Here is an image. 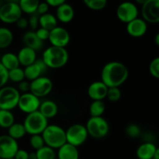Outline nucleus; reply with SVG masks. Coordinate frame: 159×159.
<instances>
[{
	"label": "nucleus",
	"instance_id": "0eeeda50",
	"mask_svg": "<svg viewBox=\"0 0 159 159\" xmlns=\"http://www.w3.org/2000/svg\"><path fill=\"white\" fill-rule=\"evenodd\" d=\"M66 131L67 143L75 147H79L86 141L89 134L85 125L75 124L70 126Z\"/></svg>",
	"mask_w": 159,
	"mask_h": 159
},
{
	"label": "nucleus",
	"instance_id": "f03ea898",
	"mask_svg": "<svg viewBox=\"0 0 159 159\" xmlns=\"http://www.w3.org/2000/svg\"><path fill=\"white\" fill-rule=\"evenodd\" d=\"M68 58V52L65 48L51 46L43 51L41 59L48 68L57 69L65 66Z\"/></svg>",
	"mask_w": 159,
	"mask_h": 159
},
{
	"label": "nucleus",
	"instance_id": "f3484780",
	"mask_svg": "<svg viewBox=\"0 0 159 159\" xmlns=\"http://www.w3.org/2000/svg\"><path fill=\"white\" fill-rule=\"evenodd\" d=\"M108 87L102 81H96L89 85L88 95L90 99L94 100H103L107 97Z\"/></svg>",
	"mask_w": 159,
	"mask_h": 159
},
{
	"label": "nucleus",
	"instance_id": "f8f14e48",
	"mask_svg": "<svg viewBox=\"0 0 159 159\" xmlns=\"http://www.w3.org/2000/svg\"><path fill=\"white\" fill-rule=\"evenodd\" d=\"M116 16L123 23H130L138 18V7L131 2H124L120 3L116 9Z\"/></svg>",
	"mask_w": 159,
	"mask_h": 159
},
{
	"label": "nucleus",
	"instance_id": "7c9ffc66",
	"mask_svg": "<svg viewBox=\"0 0 159 159\" xmlns=\"http://www.w3.org/2000/svg\"><path fill=\"white\" fill-rule=\"evenodd\" d=\"M37 159H56L57 153L55 150L45 145L39 150L36 151Z\"/></svg>",
	"mask_w": 159,
	"mask_h": 159
},
{
	"label": "nucleus",
	"instance_id": "4468645a",
	"mask_svg": "<svg viewBox=\"0 0 159 159\" xmlns=\"http://www.w3.org/2000/svg\"><path fill=\"white\" fill-rule=\"evenodd\" d=\"M141 14L147 23H159V0H148L142 6Z\"/></svg>",
	"mask_w": 159,
	"mask_h": 159
},
{
	"label": "nucleus",
	"instance_id": "e433bc0d",
	"mask_svg": "<svg viewBox=\"0 0 159 159\" xmlns=\"http://www.w3.org/2000/svg\"><path fill=\"white\" fill-rule=\"evenodd\" d=\"M149 71L153 77L159 79V57H155L149 65Z\"/></svg>",
	"mask_w": 159,
	"mask_h": 159
},
{
	"label": "nucleus",
	"instance_id": "4c0bfd02",
	"mask_svg": "<svg viewBox=\"0 0 159 159\" xmlns=\"http://www.w3.org/2000/svg\"><path fill=\"white\" fill-rule=\"evenodd\" d=\"M9 80V71L0 62V89L4 87Z\"/></svg>",
	"mask_w": 159,
	"mask_h": 159
},
{
	"label": "nucleus",
	"instance_id": "c9c22d12",
	"mask_svg": "<svg viewBox=\"0 0 159 159\" xmlns=\"http://www.w3.org/2000/svg\"><path fill=\"white\" fill-rule=\"evenodd\" d=\"M110 102H117L121 98V92L118 87H110L108 88L107 97Z\"/></svg>",
	"mask_w": 159,
	"mask_h": 159
},
{
	"label": "nucleus",
	"instance_id": "bb28decb",
	"mask_svg": "<svg viewBox=\"0 0 159 159\" xmlns=\"http://www.w3.org/2000/svg\"><path fill=\"white\" fill-rule=\"evenodd\" d=\"M13 40V34L6 27H0V49L10 46Z\"/></svg>",
	"mask_w": 159,
	"mask_h": 159
},
{
	"label": "nucleus",
	"instance_id": "4be33fe9",
	"mask_svg": "<svg viewBox=\"0 0 159 159\" xmlns=\"http://www.w3.org/2000/svg\"><path fill=\"white\" fill-rule=\"evenodd\" d=\"M38 111L48 120L54 117L57 114L58 107L56 102L52 100H44L40 102Z\"/></svg>",
	"mask_w": 159,
	"mask_h": 159
},
{
	"label": "nucleus",
	"instance_id": "f257e3e1",
	"mask_svg": "<svg viewBox=\"0 0 159 159\" xmlns=\"http://www.w3.org/2000/svg\"><path fill=\"white\" fill-rule=\"evenodd\" d=\"M128 76V68L125 65L116 61L106 64L101 71V81L108 88H119L127 81Z\"/></svg>",
	"mask_w": 159,
	"mask_h": 159
},
{
	"label": "nucleus",
	"instance_id": "393cba45",
	"mask_svg": "<svg viewBox=\"0 0 159 159\" xmlns=\"http://www.w3.org/2000/svg\"><path fill=\"white\" fill-rule=\"evenodd\" d=\"M39 26L48 31L52 30L57 26V20L51 13H46L39 17Z\"/></svg>",
	"mask_w": 159,
	"mask_h": 159
},
{
	"label": "nucleus",
	"instance_id": "49530a36",
	"mask_svg": "<svg viewBox=\"0 0 159 159\" xmlns=\"http://www.w3.org/2000/svg\"><path fill=\"white\" fill-rule=\"evenodd\" d=\"M29 159H37L36 152H32L29 153Z\"/></svg>",
	"mask_w": 159,
	"mask_h": 159
},
{
	"label": "nucleus",
	"instance_id": "dca6fc26",
	"mask_svg": "<svg viewBox=\"0 0 159 159\" xmlns=\"http://www.w3.org/2000/svg\"><path fill=\"white\" fill-rule=\"evenodd\" d=\"M126 30L127 34L131 37L135 38L141 37L146 34L148 30L147 22L144 21L143 19L138 17L130 23H127Z\"/></svg>",
	"mask_w": 159,
	"mask_h": 159
},
{
	"label": "nucleus",
	"instance_id": "5fc2aeb1",
	"mask_svg": "<svg viewBox=\"0 0 159 159\" xmlns=\"http://www.w3.org/2000/svg\"><path fill=\"white\" fill-rule=\"evenodd\" d=\"M0 159H1V158H0Z\"/></svg>",
	"mask_w": 159,
	"mask_h": 159
},
{
	"label": "nucleus",
	"instance_id": "c85d7f7f",
	"mask_svg": "<svg viewBox=\"0 0 159 159\" xmlns=\"http://www.w3.org/2000/svg\"><path fill=\"white\" fill-rule=\"evenodd\" d=\"M15 123V118L12 113L9 110H0V127L9 128Z\"/></svg>",
	"mask_w": 159,
	"mask_h": 159
},
{
	"label": "nucleus",
	"instance_id": "3c124183",
	"mask_svg": "<svg viewBox=\"0 0 159 159\" xmlns=\"http://www.w3.org/2000/svg\"><path fill=\"white\" fill-rule=\"evenodd\" d=\"M8 2H14V3H17V4H19L20 0H8Z\"/></svg>",
	"mask_w": 159,
	"mask_h": 159
},
{
	"label": "nucleus",
	"instance_id": "2f4dec72",
	"mask_svg": "<svg viewBox=\"0 0 159 159\" xmlns=\"http://www.w3.org/2000/svg\"><path fill=\"white\" fill-rule=\"evenodd\" d=\"M25 79L24 70L22 68H16L9 71V80L13 82L20 83V82Z\"/></svg>",
	"mask_w": 159,
	"mask_h": 159
},
{
	"label": "nucleus",
	"instance_id": "72a5a7b5",
	"mask_svg": "<svg viewBox=\"0 0 159 159\" xmlns=\"http://www.w3.org/2000/svg\"><path fill=\"white\" fill-rule=\"evenodd\" d=\"M30 144L31 148L35 150V152L43 148V146H45L44 141H43V137H42L41 134L30 135Z\"/></svg>",
	"mask_w": 159,
	"mask_h": 159
},
{
	"label": "nucleus",
	"instance_id": "aec40b11",
	"mask_svg": "<svg viewBox=\"0 0 159 159\" xmlns=\"http://www.w3.org/2000/svg\"><path fill=\"white\" fill-rule=\"evenodd\" d=\"M23 42L25 47L31 48L35 51H40L43 46V42L37 37L35 31H27L23 36Z\"/></svg>",
	"mask_w": 159,
	"mask_h": 159
},
{
	"label": "nucleus",
	"instance_id": "37998d69",
	"mask_svg": "<svg viewBox=\"0 0 159 159\" xmlns=\"http://www.w3.org/2000/svg\"><path fill=\"white\" fill-rule=\"evenodd\" d=\"M15 159H29V152H26V150L23 149H20L17 151L16 153L15 156H14Z\"/></svg>",
	"mask_w": 159,
	"mask_h": 159
},
{
	"label": "nucleus",
	"instance_id": "412c9836",
	"mask_svg": "<svg viewBox=\"0 0 159 159\" xmlns=\"http://www.w3.org/2000/svg\"><path fill=\"white\" fill-rule=\"evenodd\" d=\"M57 159H79L78 148L66 143L57 149Z\"/></svg>",
	"mask_w": 159,
	"mask_h": 159
},
{
	"label": "nucleus",
	"instance_id": "39448f33",
	"mask_svg": "<svg viewBox=\"0 0 159 159\" xmlns=\"http://www.w3.org/2000/svg\"><path fill=\"white\" fill-rule=\"evenodd\" d=\"M85 127L88 131L89 136H91L95 139L105 138L110 131L108 122L102 116H91L87 121Z\"/></svg>",
	"mask_w": 159,
	"mask_h": 159
},
{
	"label": "nucleus",
	"instance_id": "20e7f679",
	"mask_svg": "<svg viewBox=\"0 0 159 159\" xmlns=\"http://www.w3.org/2000/svg\"><path fill=\"white\" fill-rule=\"evenodd\" d=\"M23 124L28 134H41L48 127V120L37 110L26 115Z\"/></svg>",
	"mask_w": 159,
	"mask_h": 159
},
{
	"label": "nucleus",
	"instance_id": "473e14b6",
	"mask_svg": "<svg viewBox=\"0 0 159 159\" xmlns=\"http://www.w3.org/2000/svg\"><path fill=\"white\" fill-rule=\"evenodd\" d=\"M83 2L88 8L92 10H102L106 7L107 0H83Z\"/></svg>",
	"mask_w": 159,
	"mask_h": 159
},
{
	"label": "nucleus",
	"instance_id": "9b49d317",
	"mask_svg": "<svg viewBox=\"0 0 159 159\" xmlns=\"http://www.w3.org/2000/svg\"><path fill=\"white\" fill-rule=\"evenodd\" d=\"M40 102H41L38 97L29 92V93L20 94L17 107L23 113L29 114L39 110Z\"/></svg>",
	"mask_w": 159,
	"mask_h": 159
},
{
	"label": "nucleus",
	"instance_id": "864d4df0",
	"mask_svg": "<svg viewBox=\"0 0 159 159\" xmlns=\"http://www.w3.org/2000/svg\"><path fill=\"white\" fill-rule=\"evenodd\" d=\"M9 159H15L14 158H9Z\"/></svg>",
	"mask_w": 159,
	"mask_h": 159
},
{
	"label": "nucleus",
	"instance_id": "6e6552de",
	"mask_svg": "<svg viewBox=\"0 0 159 159\" xmlns=\"http://www.w3.org/2000/svg\"><path fill=\"white\" fill-rule=\"evenodd\" d=\"M22 13L23 12L19 4L7 2L0 7V20L8 24L16 23L17 20L22 17Z\"/></svg>",
	"mask_w": 159,
	"mask_h": 159
},
{
	"label": "nucleus",
	"instance_id": "de8ad7c7",
	"mask_svg": "<svg viewBox=\"0 0 159 159\" xmlns=\"http://www.w3.org/2000/svg\"><path fill=\"white\" fill-rule=\"evenodd\" d=\"M153 159H159V148H157L156 150H155Z\"/></svg>",
	"mask_w": 159,
	"mask_h": 159
},
{
	"label": "nucleus",
	"instance_id": "2eb2a0df",
	"mask_svg": "<svg viewBox=\"0 0 159 159\" xmlns=\"http://www.w3.org/2000/svg\"><path fill=\"white\" fill-rule=\"evenodd\" d=\"M47 68H48L42 59H37L34 64L23 68L25 79L31 82V81L34 80L37 78L40 77L41 75L46 71Z\"/></svg>",
	"mask_w": 159,
	"mask_h": 159
},
{
	"label": "nucleus",
	"instance_id": "a211bd4d",
	"mask_svg": "<svg viewBox=\"0 0 159 159\" xmlns=\"http://www.w3.org/2000/svg\"><path fill=\"white\" fill-rule=\"evenodd\" d=\"M75 16V11L72 6L65 2L57 6L56 10V18L63 23H70Z\"/></svg>",
	"mask_w": 159,
	"mask_h": 159
},
{
	"label": "nucleus",
	"instance_id": "b1692460",
	"mask_svg": "<svg viewBox=\"0 0 159 159\" xmlns=\"http://www.w3.org/2000/svg\"><path fill=\"white\" fill-rule=\"evenodd\" d=\"M0 62L4 66V68L8 70V71L14 69V68H19L20 65L17 54L11 52H8L3 54L2 56Z\"/></svg>",
	"mask_w": 159,
	"mask_h": 159
},
{
	"label": "nucleus",
	"instance_id": "a878e982",
	"mask_svg": "<svg viewBox=\"0 0 159 159\" xmlns=\"http://www.w3.org/2000/svg\"><path fill=\"white\" fill-rule=\"evenodd\" d=\"M26 132L25 127L21 123H14L8 128V135L15 140L21 139L26 135Z\"/></svg>",
	"mask_w": 159,
	"mask_h": 159
},
{
	"label": "nucleus",
	"instance_id": "9d476101",
	"mask_svg": "<svg viewBox=\"0 0 159 159\" xmlns=\"http://www.w3.org/2000/svg\"><path fill=\"white\" fill-rule=\"evenodd\" d=\"M19 150V144L16 140L8 134L0 136V158H12Z\"/></svg>",
	"mask_w": 159,
	"mask_h": 159
},
{
	"label": "nucleus",
	"instance_id": "ea45409f",
	"mask_svg": "<svg viewBox=\"0 0 159 159\" xmlns=\"http://www.w3.org/2000/svg\"><path fill=\"white\" fill-rule=\"evenodd\" d=\"M35 33L36 34H37V37L43 42L44 41V40H48V38H49L50 31L47 30L43 29V28H38V29L35 31Z\"/></svg>",
	"mask_w": 159,
	"mask_h": 159
},
{
	"label": "nucleus",
	"instance_id": "58836bf2",
	"mask_svg": "<svg viewBox=\"0 0 159 159\" xmlns=\"http://www.w3.org/2000/svg\"><path fill=\"white\" fill-rule=\"evenodd\" d=\"M39 17H40V16L37 12H35V13L32 14L29 20H28L29 26L33 31L37 30V27L39 26Z\"/></svg>",
	"mask_w": 159,
	"mask_h": 159
},
{
	"label": "nucleus",
	"instance_id": "cd10ccee",
	"mask_svg": "<svg viewBox=\"0 0 159 159\" xmlns=\"http://www.w3.org/2000/svg\"><path fill=\"white\" fill-rule=\"evenodd\" d=\"M40 0H20L19 6L22 12L27 14H34L37 12Z\"/></svg>",
	"mask_w": 159,
	"mask_h": 159
},
{
	"label": "nucleus",
	"instance_id": "8fccbe9b",
	"mask_svg": "<svg viewBox=\"0 0 159 159\" xmlns=\"http://www.w3.org/2000/svg\"><path fill=\"white\" fill-rule=\"evenodd\" d=\"M135 1H136V2H138V4H140V5H144V3L148 1V0H135Z\"/></svg>",
	"mask_w": 159,
	"mask_h": 159
},
{
	"label": "nucleus",
	"instance_id": "5701e85b",
	"mask_svg": "<svg viewBox=\"0 0 159 159\" xmlns=\"http://www.w3.org/2000/svg\"><path fill=\"white\" fill-rule=\"evenodd\" d=\"M156 148L154 143L144 142L137 149V157L138 159H153Z\"/></svg>",
	"mask_w": 159,
	"mask_h": 159
},
{
	"label": "nucleus",
	"instance_id": "ddd939ff",
	"mask_svg": "<svg viewBox=\"0 0 159 159\" xmlns=\"http://www.w3.org/2000/svg\"><path fill=\"white\" fill-rule=\"evenodd\" d=\"M70 40V34L65 28L57 26L50 31L48 40L51 43V46L65 48V47L68 46Z\"/></svg>",
	"mask_w": 159,
	"mask_h": 159
},
{
	"label": "nucleus",
	"instance_id": "a19ab883",
	"mask_svg": "<svg viewBox=\"0 0 159 159\" xmlns=\"http://www.w3.org/2000/svg\"><path fill=\"white\" fill-rule=\"evenodd\" d=\"M17 89L20 93V92L23 93H29L30 89V82L26 80L22 81L20 83H18V89Z\"/></svg>",
	"mask_w": 159,
	"mask_h": 159
},
{
	"label": "nucleus",
	"instance_id": "79ce46f5",
	"mask_svg": "<svg viewBox=\"0 0 159 159\" xmlns=\"http://www.w3.org/2000/svg\"><path fill=\"white\" fill-rule=\"evenodd\" d=\"M48 9H49V6L47 2H40L38 7L37 9V13L39 16L43 15V14H46L48 12Z\"/></svg>",
	"mask_w": 159,
	"mask_h": 159
},
{
	"label": "nucleus",
	"instance_id": "c03bdc74",
	"mask_svg": "<svg viewBox=\"0 0 159 159\" xmlns=\"http://www.w3.org/2000/svg\"><path fill=\"white\" fill-rule=\"evenodd\" d=\"M16 26L19 29L24 30L26 29L27 26H29V23H28L27 19L24 18V17H20L18 20L16 21Z\"/></svg>",
	"mask_w": 159,
	"mask_h": 159
},
{
	"label": "nucleus",
	"instance_id": "423d86ee",
	"mask_svg": "<svg viewBox=\"0 0 159 159\" xmlns=\"http://www.w3.org/2000/svg\"><path fill=\"white\" fill-rule=\"evenodd\" d=\"M20 93L12 86H4L0 89V110H9L18 106Z\"/></svg>",
	"mask_w": 159,
	"mask_h": 159
},
{
	"label": "nucleus",
	"instance_id": "7ed1b4c3",
	"mask_svg": "<svg viewBox=\"0 0 159 159\" xmlns=\"http://www.w3.org/2000/svg\"><path fill=\"white\" fill-rule=\"evenodd\" d=\"M45 145L53 149H58L67 143L66 131L55 124H48L41 134Z\"/></svg>",
	"mask_w": 159,
	"mask_h": 159
},
{
	"label": "nucleus",
	"instance_id": "a18cd8bd",
	"mask_svg": "<svg viewBox=\"0 0 159 159\" xmlns=\"http://www.w3.org/2000/svg\"><path fill=\"white\" fill-rule=\"evenodd\" d=\"M66 0H45V2H47L49 6H53V7H57L61 6L63 3L65 2Z\"/></svg>",
	"mask_w": 159,
	"mask_h": 159
},
{
	"label": "nucleus",
	"instance_id": "1a4fd4ad",
	"mask_svg": "<svg viewBox=\"0 0 159 159\" xmlns=\"http://www.w3.org/2000/svg\"><path fill=\"white\" fill-rule=\"evenodd\" d=\"M30 82V92L32 94L39 99L48 96L51 93L53 89V82L46 76H40Z\"/></svg>",
	"mask_w": 159,
	"mask_h": 159
},
{
	"label": "nucleus",
	"instance_id": "c756f323",
	"mask_svg": "<svg viewBox=\"0 0 159 159\" xmlns=\"http://www.w3.org/2000/svg\"><path fill=\"white\" fill-rule=\"evenodd\" d=\"M106 110L105 103L102 100L93 101L89 107V113L93 117L102 116Z\"/></svg>",
	"mask_w": 159,
	"mask_h": 159
},
{
	"label": "nucleus",
	"instance_id": "6ab92c4d",
	"mask_svg": "<svg viewBox=\"0 0 159 159\" xmlns=\"http://www.w3.org/2000/svg\"><path fill=\"white\" fill-rule=\"evenodd\" d=\"M17 57H18L19 61H20V65H23L25 68V67L32 65L36 61L37 51L24 46L20 50L18 54H17Z\"/></svg>",
	"mask_w": 159,
	"mask_h": 159
},
{
	"label": "nucleus",
	"instance_id": "603ef678",
	"mask_svg": "<svg viewBox=\"0 0 159 159\" xmlns=\"http://www.w3.org/2000/svg\"><path fill=\"white\" fill-rule=\"evenodd\" d=\"M2 6V3H1V1H0V7Z\"/></svg>",
	"mask_w": 159,
	"mask_h": 159
},
{
	"label": "nucleus",
	"instance_id": "f704fd0d",
	"mask_svg": "<svg viewBox=\"0 0 159 159\" xmlns=\"http://www.w3.org/2000/svg\"><path fill=\"white\" fill-rule=\"evenodd\" d=\"M126 134L130 138H137L141 136V130L139 126L135 124H130L126 127Z\"/></svg>",
	"mask_w": 159,
	"mask_h": 159
},
{
	"label": "nucleus",
	"instance_id": "09e8293b",
	"mask_svg": "<svg viewBox=\"0 0 159 159\" xmlns=\"http://www.w3.org/2000/svg\"><path fill=\"white\" fill-rule=\"evenodd\" d=\"M155 43L159 47V33L157 34L155 37Z\"/></svg>",
	"mask_w": 159,
	"mask_h": 159
}]
</instances>
